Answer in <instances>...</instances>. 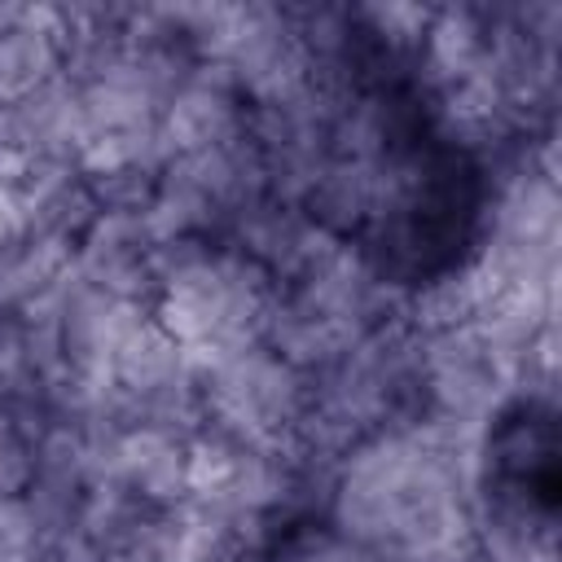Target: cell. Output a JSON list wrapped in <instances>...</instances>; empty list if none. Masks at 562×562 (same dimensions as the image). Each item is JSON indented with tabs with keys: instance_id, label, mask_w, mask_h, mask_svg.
Segmentation results:
<instances>
[{
	"instance_id": "cell-1",
	"label": "cell",
	"mask_w": 562,
	"mask_h": 562,
	"mask_svg": "<svg viewBox=\"0 0 562 562\" xmlns=\"http://www.w3.org/2000/svg\"><path fill=\"white\" fill-rule=\"evenodd\" d=\"M158 127H162L171 154H198V149L241 136L246 105L233 88V75L220 61H198L193 79L162 101Z\"/></svg>"
},
{
	"instance_id": "cell-2",
	"label": "cell",
	"mask_w": 562,
	"mask_h": 562,
	"mask_svg": "<svg viewBox=\"0 0 562 562\" xmlns=\"http://www.w3.org/2000/svg\"><path fill=\"white\" fill-rule=\"evenodd\" d=\"M114 483H123L149 509H171L189 496L184 483V439L158 426H132L114 443Z\"/></svg>"
},
{
	"instance_id": "cell-3",
	"label": "cell",
	"mask_w": 562,
	"mask_h": 562,
	"mask_svg": "<svg viewBox=\"0 0 562 562\" xmlns=\"http://www.w3.org/2000/svg\"><path fill=\"white\" fill-rule=\"evenodd\" d=\"M303 215L338 241H356L373 215V162L329 158L303 198Z\"/></svg>"
},
{
	"instance_id": "cell-4",
	"label": "cell",
	"mask_w": 562,
	"mask_h": 562,
	"mask_svg": "<svg viewBox=\"0 0 562 562\" xmlns=\"http://www.w3.org/2000/svg\"><path fill=\"white\" fill-rule=\"evenodd\" d=\"M75 268V246L40 233H18L0 246V316H22Z\"/></svg>"
},
{
	"instance_id": "cell-5",
	"label": "cell",
	"mask_w": 562,
	"mask_h": 562,
	"mask_svg": "<svg viewBox=\"0 0 562 562\" xmlns=\"http://www.w3.org/2000/svg\"><path fill=\"white\" fill-rule=\"evenodd\" d=\"M189 356L184 347L154 321V312L114 347L110 356V386L123 391L127 400H140V395H154L180 378H189Z\"/></svg>"
},
{
	"instance_id": "cell-6",
	"label": "cell",
	"mask_w": 562,
	"mask_h": 562,
	"mask_svg": "<svg viewBox=\"0 0 562 562\" xmlns=\"http://www.w3.org/2000/svg\"><path fill=\"white\" fill-rule=\"evenodd\" d=\"M53 79H61V44L53 31L26 18L0 31V110L22 105Z\"/></svg>"
},
{
	"instance_id": "cell-7",
	"label": "cell",
	"mask_w": 562,
	"mask_h": 562,
	"mask_svg": "<svg viewBox=\"0 0 562 562\" xmlns=\"http://www.w3.org/2000/svg\"><path fill=\"white\" fill-rule=\"evenodd\" d=\"M35 474V439L31 430L0 408V496H22Z\"/></svg>"
},
{
	"instance_id": "cell-8",
	"label": "cell",
	"mask_w": 562,
	"mask_h": 562,
	"mask_svg": "<svg viewBox=\"0 0 562 562\" xmlns=\"http://www.w3.org/2000/svg\"><path fill=\"white\" fill-rule=\"evenodd\" d=\"M18 233H22V211H18V198H13V189H0V246H9Z\"/></svg>"
},
{
	"instance_id": "cell-9",
	"label": "cell",
	"mask_w": 562,
	"mask_h": 562,
	"mask_svg": "<svg viewBox=\"0 0 562 562\" xmlns=\"http://www.w3.org/2000/svg\"><path fill=\"white\" fill-rule=\"evenodd\" d=\"M0 562H44V553H31V549H22V553H0Z\"/></svg>"
}]
</instances>
